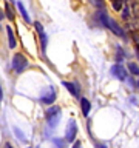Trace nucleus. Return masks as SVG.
Here are the masks:
<instances>
[{"instance_id":"f257e3e1","label":"nucleus","mask_w":139,"mask_h":148,"mask_svg":"<svg viewBox=\"0 0 139 148\" xmlns=\"http://www.w3.org/2000/svg\"><path fill=\"white\" fill-rule=\"evenodd\" d=\"M26 66H28V59L23 54L17 53L12 57V68H14V71H16L17 74H20V73H23L26 69Z\"/></svg>"},{"instance_id":"f03ea898","label":"nucleus","mask_w":139,"mask_h":148,"mask_svg":"<svg viewBox=\"0 0 139 148\" xmlns=\"http://www.w3.org/2000/svg\"><path fill=\"white\" fill-rule=\"evenodd\" d=\"M46 120H48L50 127H57L59 120H60V108L59 106H51L46 111Z\"/></svg>"},{"instance_id":"7ed1b4c3","label":"nucleus","mask_w":139,"mask_h":148,"mask_svg":"<svg viewBox=\"0 0 139 148\" xmlns=\"http://www.w3.org/2000/svg\"><path fill=\"white\" fill-rule=\"evenodd\" d=\"M34 26H36V31L40 37V46H42V53L45 54V49H46V43H48V37H46L45 31H43V26H42L40 22H34Z\"/></svg>"},{"instance_id":"20e7f679","label":"nucleus","mask_w":139,"mask_h":148,"mask_svg":"<svg viewBox=\"0 0 139 148\" xmlns=\"http://www.w3.org/2000/svg\"><path fill=\"white\" fill-rule=\"evenodd\" d=\"M105 26L108 28L110 31H113L116 36H119V37H125V31H124L122 28H120V26L118 25V23H116V22L113 20V18H110V17L107 18V22H105Z\"/></svg>"},{"instance_id":"39448f33","label":"nucleus","mask_w":139,"mask_h":148,"mask_svg":"<svg viewBox=\"0 0 139 148\" xmlns=\"http://www.w3.org/2000/svg\"><path fill=\"white\" fill-rule=\"evenodd\" d=\"M77 134V125L76 122L71 119L68 122V128H67V134H65V139H67L68 142H74V137H76Z\"/></svg>"},{"instance_id":"423d86ee","label":"nucleus","mask_w":139,"mask_h":148,"mask_svg":"<svg viewBox=\"0 0 139 148\" xmlns=\"http://www.w3.org/2000/svg\"><path fill=\"white\" fill-rule=\"evenodd\" d=\"M111 74H113L116 79H119V80H125V79H127V71H125V68L119 63L111 66Z\"/></svg>"},{"instance_id":"0eeeda50","label":"nucleus","mask_w":139,"mask_h":148,"mask_svg":"<svg viewBox=\"0 0 139 148\" xmlns=\"http://www.w3.org/2000/svg\"><path fill=\"white\" fill-rule=\"evenodd\" d=\"M62 83H63V86L67 88V90L71 92L74 97H77V94H79V86H77V83H73V82H62Z\"/></svg>"},{"instance_id":"6e6552de","label":"nucleus","mask_w":139,"mask_h":148,"mask_svg":"<svg viewBox=\"0 0 139 148\" xmlns=\"http://www.w3.org/2000/svg\"><path fill=\"white\" fill-rule=\"evenodd\" d=\"M81 106H82V114H83V116H88V114H90V110H91L90 100L85 99V97H82V99H81Z\"/></svg>"},{"instance_id":"1a4fd4ad","label":"nucleus","mask_w":139,"mask_h":148,"mask_svg":"<svg viewBox=\"0 0 139 148\" xmlns=\"http://www.w3.org/2000/svg\"><path fill=\"white\" fill-rule=\"evenodd\" d=\"M54 99H56V91L53 90V88H50V91L42 97V102H43V103H53Z\"/></svg>"},{"instance_id":"9d476101","label":"nucleus","mask_w":139,"mask_h":148,"mask_svg":"<svg viewBox=\"0 0 139 148\" xmlns=\"http://www.w3.org/2000/svg\"><path fill=\"white\" fill-rule=\"evenodd\" d=\"M17 8H19V11H20V14H22L23 20H25L26 23H31V17H30V14H28V11L25 9V6H23L22 2H17Z\"/></svg>"},{"instance_id":"9b49d317","label":"nucleus","mask_w":139,"mask_h":148,"mask_svg":"<svg viewBox=\"0 0 139 148\" xmlns=\"http://www.w3.org/2000/svg\"><path fill=\"white\" fill-rule=\"evenodd\" d=\"M6 34H8L9 48H16V46H17V42H16V37H14V32H12V29H11V26H6Z\"/></svg>"},{"instance_id":"f8f14e48","label":"nucleus","mask_w":139,"mask_h":148,"mask_svg":"<svg viewBox=\"0 0 139 148\" xmlns=\"http://www.w3.org/2000/svg\"><path fill=\"white\" fill-rule=\"evenodd\" d=\"M128 71L131 73V74H134V76H139V66L134 62H130L128 63Z\"/></svg>"},{"instance_id":"ddd939ff","label":"nucleus","mask_w":139,"mask_h":148,"mask_svg":"<svg viewBox=\"0 0 139 148\" xmlns=\"http://www.w3.org/2000/svg\"><path fill=\"white\" fill-rule=\"evenodd\" d=\"M5 16H6L9 20H14V12H12L11 6H9V3H5Z\"/></svg>"},{"instance_id":"4468645a","label":"nucleus","mask_w":139,"mask_h":148,"mask_svg":"<svg viewBox=\"0 0 139 148\" xmlns=\"http://www.w3.org/2000/svg\"><path fill=\"white\" fill-rule=\"evenodd\" d=\"M122 3H124V0H111V5H113V8L116 11H120V9H122Z\"/></svg>"},{"instance_id":"2eb2a0df","label":"nucleus","mask_w":139,"mask_h":148,"mask_svg":"<svg viewBox=\"0 0 139 148\" xmlns=\"http://www.w3.org/2000/svg\"><path fill=\"white\" fill-rule=\"evenodd\" d=\"M91 3L94 5V6H97L99 9H104V6H105V5H104V0H91Z\"/></svg>"},{"instance_id":"dca6fc26","label":"nucleus","mask_w":139,"mask_h":148,"mask_svg":"<svg viewBox=\"0 0 139 148\" xmlns=\"http://www.w3.org/2000/svg\"><path fill=\"white\" fill-rule=\"evenodd\" d=\"M73 148H82V143L79 142V140H77V142H74V143H73Z\"/></svg>"},{"instance_id":"f3484780","label":"nucleus","mask_w":139,"mask_h":148,"mask_svg":"<svg viewBox=\"0 0 139 148\" xmlns=\"http://www.w3.org/2000/svg\"><path fill=\"white\" fill-rule=\"evenodd\" d=\"M128 16V9H124V14H122V17H127Z\"/></svg>"},{"instance_id":"a211bd4d","label":"nucleus","mask_w":139,"mask_h":148,"mask_svg":"<svg viewBox=\"0 0 139 148\" xmlns=\"http://www.w3.org/2000/svg\"><path fill=\"white\" fill-rule=\"evenodd\" d=\"M2 96H3V91H2V86H0V103H2Z\"/></svg>"},{"instance_id":"6ab92c4d","label":"nucleus","mask_w":139,"mask_h":148,"mask_svg":"<svg viewBox=\"0 0 139 148\" xmlns=\"http://www.w3.org/2000/svg\"><path fill=\"white\" fill-rule=\"evenodd\" d=\"M3 148H12V147L9 145V143H5V145H3Z\"/></svg>"},{"instance_id":"aec40b11","label":"nucleus","mask_w":139,"mask_h":148,"mask_svg":"<svg viewBox=\"0 0 139 148\" xmlns=\"http://www.w3.org/2000/svg\"><path fill=\"white\" fill-rule=\"evenodd\" d=\"M3 16H5V14H3V11H2V9H0V20L3 18Z\"/></svg>"},{"instance_id":"412c9836","label":"nucleus","mask_w":139,"mask_h":148,"mask_svg":"<svg viewBox=\"0 0 139 148\" xmlns=\"http://www.w3.org/2000/svg\"><path fill=\"white\" fill-rule=\"evenodd\" d=\"M100 148H107V147H105V145H100Z\"/></svg>"},{"instance_id":"4be33fe9","label":"nucleus","mask_w":139,"mask_h":148,"mask_svg":"<svg viewBox=\"0 0 139 148\" xmlns=\"http://www.w3.org/2000/svg\"><path fill=\"white\" fill-rule=\"evenodd\" d=\"M138 86H139V82H138Z\"/></svg>"}]
</instances>
